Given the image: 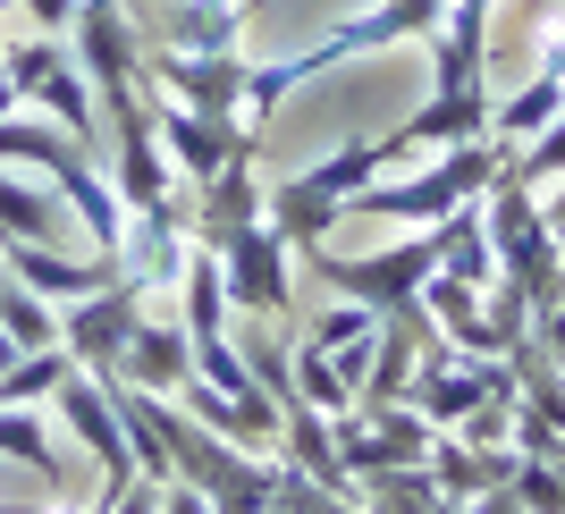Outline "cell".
Returning <instances> with one entry per match:
<instances>
[{
    "label": "cell",
    "mask_w": 565,
    "mask_h": 514,
    "mask_svg": "<svg viewBox=\"0 0 565 514\" xmlns=\"http://www.w3.org/2000/svg\"><path fill=\"white\" fill-rule=\"evenodd\" d=\"M68 51H76V68L94 76V101H102V118H118V110H136L152 85H143V34H136V18L118 9V0H85L76 9V25H68Z\"/></svg>",
    "instance_id": "7"
},
{
    "label": "cell",
    "mask_w": 565,
    "mask_h": 514,
    "mask_svg": "<svg viewBox=\"0 0 565 514\" xmlns=\"http://www.w3.org/2000/svg\"><path fill=\"white\" fill-rule=\"evenodd\" d=\"M270 456H279L287 472H305V481H330V490H354L347 481V456H338V421L321 414V405H279V439H270Z\"/></svg>",
    "instance_id": "16"
},
{
    "label": "cell",
    "mask_w": 565,
    "mask_h": 514,
    "mask_svg": "<svg viewBox=\"0 0 565 514\" xmlns=\"http://www.w3.org/2000/svg\"><path fill=\"white\" fill-rule=\"evenodd\" d=\"M143 101H152V136H161L178 186H203V178H220L228 161H262V143L236 136L228 118H203V110H186V101H169V94H143Z\"/></svg>",
    "instance_id": "9"
},
{
    "label": "cell",
    "mask_w": 565,
    "mask_h": 514,
    "mask_svg": "<svg viewBox=\"0 0 565 514\" xmlns=\"http://www.w3.org/2000/svg\"><path fill=\"white\" fill-rule=\"evenodd\" d=\"M305 338H312V346H321V354L372 346V338H380V312H372V304H347V296H338L330 312H312V329H305Z\"/></svg>",
    "instance_id": "22"
},
{
    "label": "cell",
    "mask_w": 565,
    "mask_h": 514,
    "mask_svg": "<svg viewBox=\"0 0 565 514\" xmlns=\"http://www.w3.org/2000/svg\"><path fill=\"white\" fill-rule=\"evenodd\" d=\"M161 514H220V506L194 490V481H178V472H169V481H161Z\"/></svg>",
    "instance_id": "27"
},
{
    "label": "cell",
    "mask_w": 565,
    "mask_h": 514,
    "mask_svg": "<svg viewBox=\"0 0 565 514\" xmlns=\"http://www.w3.org/2000/svg\"><path fill=\"white\" fill-rule=\"evenodd\" d=\"M194 245L220 254V279H228L236 312H254V321H287L296 312V245L270 219H236V228L194 236Z\"/></svg>",
    "instance_id": "6"
},
{
    "label": "cell",
    "mask_w": 565,
    "mask_h": 514,
    "mask_svg": "<svg viewBox=\"0 0 565 514\" xmlns=\"http://www.w3.org/2000/svg\"><path fill=\"white\" fill-rule=\"evenodd\" d=\"M110 186L127 211H152V203H178V169H169L161 136H152V101L110 118Z\"/></svg>",
    "instance_id": "13"
},
{
    "label": "cell",
    "mask_w": 565,
    "mask_h": 514,
    "mask_svg": "<svg viewBox=\"0 0 565 514\" xmlns=\"http://www.w3.org/2000/svg\"><path fill=\"white\" fill-rule=\"evenodd\" d=\"M18 110H25V94L9 85V68H0V118H18Z\"/></svg>",
    "instance_id": "30"
},
{
    "label": "cell",
    "mask_w": 565,
    "mask_h": 514,
    "mask_svg": "<svg viewBox=\"0 0 565 514\" xmlns=\"http://www.w3.org/2000/svg\"><path fill=\"white\" fill-rule=\"evenodd\" d=\"M51 397H60V430L94 456L102 481H143V472H136V439H127V421H118V405H110V388H102V379L68 372Z\"/></svg>",
    "instance_id": "12"
},
{
    "label": "cell",
    "mask_w": 565,
    "mask_h": 514,
    "mask_svg": "<svg viewBox=\"0 0 565 514\" xmlns=\"http://www.w3.org/2000/svg\"><path fill=\"white\" fill-rule=\"evenodd\" d=\"M354 497H363V514H439V506H448V497H439V481H430V464L372 472Z\"/></svg>",
    "instance_id": "21"
},
{
    "label": "cell",
    "mask_w": 565,
    "mask_h": 514,
    "mask_svg": "<svg viewBox=\"0 0 565 514\" xmlns=\"http://www.w3.org/2000/svg\"><path fill=\"white\" fill-rule=\"evenodd\" d=\"M186 245H194L186 194H178V203H152V211H127V236H118V279L143 287V296H152V287H178Z\"/></svg>",
    "instance_id": "14"
},
{
    "label": "cell",
    "mask_w": 565,
    "mask_h": 514,
    "mask_svg": "<svg viewBox=\"0 0 565 514\" xmlns=\"http://www.w3.org/2000/svg\"><path fill=\"white\" fill-rule=\"evenodd\" d=\"M68 228V211L43 178H25V169H0V236H18V245H60Z\"/></svg>",
    "instance_id": "19"
},
{
    "label": "cell",
    "mask_w": 565,
    "mask_h": 514,
    "mask_svg": "<svg viewBox=\"0 0 565 514\" xmlns=\"http://www.w3.org/2000/svg\"><path fill=\"white\" fill-rule=\"evenodd\" d=\"M43 186L60 194V211H68L76 228H85V245L118 261V236H127V203H118L110 169H102L94 152H85V143H60V161L43 169Z\"/></svg>",
    "instance_id": "11"
},
{
    "label": "cell",
    "mask_w": 565,
    "mask_h": 514,
    "mask_svg": "<svg viewBox=\"0 0 565 514\" xmlns=\"http://www.w3.org/2000/svg\"><path fill=\"white\" fill-rule=\"evenodd\" d=\"M143 85L236 127V101H245V51H169L161 43V51H143Z\"/></svg>",
    "instance_id": "10"
},
{
    "label": "cell",
    "mask_w": 565,
    "mask_h": 514,
    "mask_svg": "<svg viewBox=\"0 0 565 514\" xmlns=\"http://www.w3.org/2000/svg\"><path fill=\"white\" fill-rule=\"evenodd\" d=\"M0 270L18 287H34L43 304H76V296H94V287L118 279L110 254H60V245H18V236H0Z\"/></svg>",
    "instance_id": "15"
},
{
    "label": "cell",
    "mask_w": 565,
    "mask_h": 514,
    "mask_svg": "<svg viewBox=\"0 0 565 514\" xmlns=\"http://www.w3.org/2000/svg\"><path fill=\"white\" fill-rule=\"evenodd\" d=\"M380 169H388V143L354 136V143H338V152H321V161H305L296 178H270V186H262V219H270L296 254H305V245H330V228L347 219V194L372 186Z\"/></svg>",
    "instance_id": "2"
},
{
    "label": "cell",
    "mask_w": 565,
    "mask_h": 514,
    "mask_svg": "<svg viewBox=\"0 0 565 514\" xmlns=\"http://www.w3.org/2000/svg\"><path fill=\"white\" fill-rule=\"evenodd\" d=\"M481 219H490L498 279L532 304V321H541L548 304H565V245H557V228H548V211L532 203V186H515V178L498 169V186L481 194Z\"/></svg>",
    "instance_id": "3"
},
{
    "label": "cell",
    "mask_w": 565,
    "mask_h": 514,
    "mask_svg": "<svg viewBox=\"0 0 565 514\" xmlns=\"http://www.w3.org/2000/svg\"><path fill=\"white\" fill-rule=\"evenodd\" d=\"M498 169H507V152H498L490 136L472 143H448L430 169H414V178H372V186L347 194V219H397V228H439L448 211L481 203V194L498 186Z\"/></svg>",
    "instance_id": "1"
},
{
    "label": "cell",
    "mask_w": 565,
    "mask_h": 514,
    "mask_svg": "<svg viewBox=\"0 0 565 514\" xmlns=\"http://www.w3.org/2000/svg\"><path fill=\"white\" fill-rule=\"evenodd\" d=\"M507 490H515L532 514H565V464H548V456H515V481H507Z\"/></svg>",
    "instance_id": "24"
},
{
    "label": "cell",
    "mask_w": 565,
    "mask_h": 514,
    "mask_svg": "<svg viewBox=\"0 0 565 514\" xmlns=\"http://www.w3.org/2000/svg\"><path fill=\"white\" fill-rule=\"evenodd\" d=\"M507 178H515V186H548V178H565V110L548 118L523 152H507Z\"/></svg>",
    "instance_id": "23"
},
{
    "label": "cell",
    "mask_w": 565,
    "mask_h": 514,
    "mask_svg": "<svg viewBox=\"0 0 565 514\" xmlns=\"http://www.w3.org/2000/svg\"><path fill=\"white\" fill-rule=\"evenodd\" d=\"M557 110H565V76H557V68H532L515 94L490 101V143H498V152H523V143L541 136Z\"/></svg>",
    "instance_id": "18"
},
{
    "label": "cell",
    "mask_w": 565,
    "mask_h": 514,
    "mask_svg": "<svg viewBox=\"0 0 565 514\" xmlns=\"http://www.w3.org/2000/svg\"><path fill=\"white\" fill-rule=\"evenodd\" d=\"M541 68H557V76H565V18L548 25V51H541Z\"/></svg>",
    "instance_id": "29"
},
{
    "label": "cell",
    "mask_w": 565,
    "mask_h": 514,
    "mask_svg": "<svg viewBox=\"0 0 565 514\" xmlns=\"http://www.w3.org/2000/svg\"><path fill=\"white\" fill-rule=\"evenodd\" d=\"M9 363H18V338H9V329H0V372H9Z\"/></svg>",
    "instance_id": "31"
},
{
    "label": "cell",
    "mask_w": 565,
    "mask_h": 514,
    "mask_svg": "<svg viewBox=\"0 0 565 514\" xmlns=\"http://www.w3.org/2000/svg\"><path fill=\"white\" fill-rule=\"evenodd\" d=\"M312 270V279L330 287V296H347V304H372L380 321L388 312H414L423 304V279L439 270V236H405V245H380V254H338V245H305L296 254Z\"/></svg>",
    "instance_id": "4"
},
{
    "label": "cell",
    "mask_w": 565,
    "mask_h": 514,
    "mask_svg": "<svg viewBox=\"0 0 565 514\" xmlns=\"http://www.w3.org/2000/svg\"><path fill=\"white\" fill-rule=\"evenodd\" d=\"M472 514H532L515 490H490V497H472Z\"/></svg>",
    "instance_id": "28"
},
{
    "label": "cell",
    "mask_w": 565,
    "mask_h": 514,
    "mask_svg": "<svg viewBox=\"0 0 565 514\" xmlns=\"http://www.w3.org/2000/svg\"><path fill=\"white\" fill-rule=\"evenodd\" d=\"M136 321H143V287L110 279V287H94V296L60 304V346L76 354V372H85V379H118Z\"/></svg>",
    "instance_id": "8"
},
{
    "label": "cell",
    "mask_w": 565,
    "mask_h": 514,
    "mask_svg": "<svg viewBox=\"0 0 565 514\" xmlns=\"http://www.w3.org/2000/svg\"><path fill=\"white\" fill-rule=\"evenodd\" d=\"M430 236H439V270H448V279H465V287H490V279H498V254H490V219H481V203L448 211Z\"/></svg>",
    "instance_id": "20"
},
{
    "label": "cell",
    "mask_w": 565,
    "mask_h": 514,
    "mask_svg": "<svg viewBox=\"0 0 565 514\" xmlns=\"http://www.w3.org/2000/svg\"><path fill=\"white\" fill-rule=\"evenodd\" d=\"M18 9H25V25H34V34H68L85 0H18Z\"/></svg>",
    "instance_id": "26"
},
{
    "label": "cell",
    "mask_w": 565,
    "mask_h": 514,
    "mask_svg": "<svg viewBox=\"0 0 565 514\" xmlns=\"http://www.w3.org/2000/svg\"><path fill=\"white\" fill-rule=\"evenodd\" d=\"M9 85L25 94V110H43L51 127H68L85 152H102V101H94V76L76 68L68 34H25V43L0 51Z\"/></svg>",
    "instance_id": "5"
},
{
    "label": "cell",
    "mask_w": 565,
    "mask_h": 514,
    "mask_svg": "<svg viewBox=\"0 0 565 514\" xmlns=\"http://www.w3.org/2000/svg\"><path fill=\"white\" fill-rule=\"evenodd\" d=\"M186 372H194V338H186V321H152V312H143L136 338H127V363H118V379H127V388H152V397H178V388H186Z\"/></svg>",
    "instance_id": "17"
},
{
    "label": "cell",
    "mask_w": 565,
    "mask_h": 514,
    "mask_svg": "<svg viewBox=\"0 0 565 514\" xmlns=\"http://www.w3.org/2000/svg\"><path fill=\"white\" fill-rule=\"evenodd\" d=\"M523 346L541 354V363H557V372H565V304H548L541 321H532V338H523Z\"/></svg>",
    "instance_id": "25"
}]
</instances>
